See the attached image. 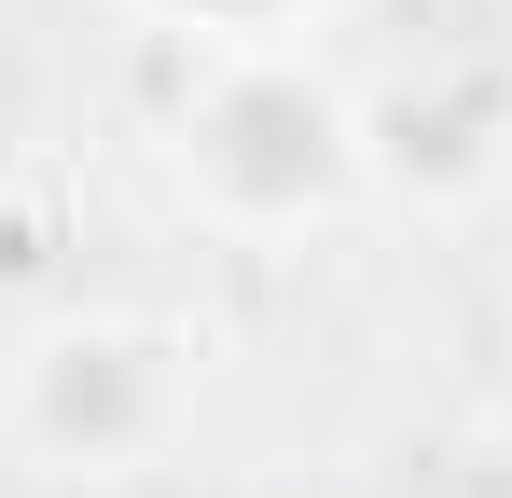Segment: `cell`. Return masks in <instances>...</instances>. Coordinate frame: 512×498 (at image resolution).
Listing matches in <instances>:
<instances>
[{
    "label": "cell",
    "instance_id": "cell-1",
    "mask_svg": "<svg viewBox=\"0 0 512 498\" xmlns=\"http://www.w3.org/2000/svg\"><path fill=\"white\" fill-rule=\"evenodd\" d=\"M153 180L222 249H305L374 194V97L333 42H208L167 56L153 97Z\"/></svg>",
    "mask_w": 512,
    "mask_h": 498
},
{
    "label": "cell",
    "instance_id": "cell-4",
    "mask_svg": "<svg viewBox=\"0 0 512 498\" xmlns=\"http://www.w3.org/2000/svg\"><path fill=\"white\" fill-rule=\"evenodd\" d=\"M416 498H512V415H471V429L416 471Z\"/></svg>",
    "mask_w": 512,
    "mask_h": 498
},
{
    "label": "cell",
    "instance_id": "cell-3",
    "mask_svg": "<svg viewBox=\"0 0 512 498\" xmlns=\"http://www.w3.org/2000/svg\"><path fill=\"white\" fill-rule=\"evenodd\" d=\"M125 28H153L167 56H208V42H319L346 0H111Z\"/></svg>",
    "mask_w": 512,
    "mask_h": 498
},
{
    "label": "cell",
    "instance_id": "cell-2",
    "mask_svg": "<svg viewBox=\"0 0 512 498\" xmlns=\"http://www.w3.org/2000/svg\"><path fill=\"white\" fill-rule=\"evenodd\" d=\"M208 402V346L153 305H70L14 332L0 360V443L42 485H153Z\"/></svg>",
    "mask_w": 512,
    "mask_h": 498
}]
</instances>
